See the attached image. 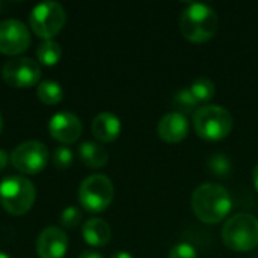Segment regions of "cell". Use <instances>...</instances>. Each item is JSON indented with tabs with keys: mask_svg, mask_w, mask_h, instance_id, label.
I'll return each mask as SVG.
<instances>
[{
	"mask_svg": "<svg viewBox=\"0 0 258 258\" xmlns=\"http://www.w3.org/2000/svg\"><path fill=\"white\" fill-rule=\"evenodd\" d=\"M224 243L237 252L258 246V219L251 213H236L227 219L222 228Z\"/></svg>",
	"mask_w": 258,
	"mask_h": 258,
	"instance_id": "5b68a950",
	"label": "cell"
},
{
	"mask_svg": "<svg viewBox=\"0 0 258 258\" xmlns=\"http://www.w3.org/2000/svg\"><path fill=\"white\" fill-rule=\"evenodd\" d=\"M67 21V12L57 2H44L36 5L29 17V23L36 36L48 41L56 36Z\"/></svg>",
	"mask_w": 258,
	"mask_h": 258,
	"instance_id": "52a82bcc",
	"label": "cell"
},
{
	"mask_svg": "<svg viewBox=\"0 0 258 258\" xmlns=\"http://www.w3.org/2000/svg\"><path fill=\"white\" fill-rule=\"evenodd\" d=\"M252 177H254V184H255V187H257V190H258V163L255 165V168H254V174H252Z\"/></svg>",
	"mask_w": 258,
	"mask_h": 258,
	"instance_id": "83f0119b",
	"label": "cell"
},
{
	"mask_svg": "<svg viewBox=\"0 0 258 258\" xmlns=\"http://www.w3.org/2000/svg\"><path fill=\"white\" fill-rule=\"evenodd\" d=\"M110 258H135L130 252H127V251H118V252H115L113 255Z\"/></svg>",
	"mask_w": 258,
	"mask_h": 258,
	"instance_id": "4316f807",
	"label": "cell"
},
{
	"mask_svg": "<svg viewBox=\"0 0 258 258\" xmlns=\"http://www.w3.org/2000/svg\"><path fill=\"white\" fill-rule=\"evenodd\" d=\"M113 200V184L104 174L86 177L79 187V203L91 213L104 212Z\"/></svg>",
	"mask_w": 258,
	"mask_h": 258,
	"instance_id": "8992f818",
	"label": "cell"
},
{
	"mask_svg": "<svg viewBox=\"0 0 258 258\" xmlns=\"http://www.w3.org/2000/svg\"><path fill=\"white\" fill-rule=\"evenodd\" d=\"M36 95L38 98L47 104V106H54L57 103L62 101L63 98V89L60 86V83L54 82V80H44L38 85L36 88Z\"/></svg>",
	"mask_w": 258,
	"mask_h": 258,
	"instance_id": "e0dca14e",
	"label": "cell"
},
{
	"mask_svg": "<svg viewBox=\"0 0 258 258\" xmlns=\"http://www.w3.org/2000/svg\"><path fill=\"white\" fill-rule=\"evenodd\" d=\"M198 103L200 101L194 97L190 89H180L174 95V106L177 107V112L183 113L184 116H187L189 113L194 115L198 109Z\"/></svg>",
	"mask_w": 258,
	"mask_h": 258,
	"instance_id": "d6986e66",
	"label": "cell"
},
{
	"mask_svg": "<svg viewBox=\"0 0 258 258\" xmlns=\"http://www.w3.org/2000/svg\"><path fill=\"white\" fill-rule=\"evenodd\" d=\"M2 128H3V118H2V113H0V133H2Z\"/></svg>",
	"mask_w": 258,
	"mask_h": 258,
	"instance_id": "f1b7e54d",
	"label": "cell"
},
{
	"mask_svg": "<svg viewBox=\"0 0 258 258\" xmlns=\"http://www.w3.org/2000/svg\"><path fill=\"white\" fill-rule=\"evenodd\" d=\"M79 258H104L101 254H98V252H95V251H85V252H82L80 254V257Z\"/></svg>",
	"mask_w": 258,
	"mask_h": 258,
	"instance_id": "484cf974",
	"label": "cell"
},
{
	"mask_svg": "<svg viewBox=\"0 0 258 258\" xmlns=\"http://www.w3.org/2000/svg\"><path fill=\"white\" fill-rule=\"evenodd\" d=\"M2 77L6 85L14 88H32L39 83L41 67L30 57H12L5 62Z\"/></svg>",
	"mask_w": 258,
	"mask_h": 258,
	"instance_id": "9c48e42d",
	"label": "cell"
},
{
	"mask_svg": "<svg viewBox=\"0 0 258 258\" xmlns=\"http://www.w3.org/2000/svg\"><path fill=\"white\" fill-rule=\"evenodd\" d=\"M35 200L36 189L26 177L11 175L0 183V204L12 216H21L27 213Z\"/></svg>",
	"mask_w": 258,
	"mask_h": 258,
	"instance_id": "277c9868",
	"label": "cell"
},
{
	"mask_svg": "<svg viewBox=\"0 0 258 258\" xmlns=\"http://www.w3.org/2000/svg\"><path fill=\"white\" fill-rule=\"evenodd\" d=\"M157 133L160 139L168 144H175L183 141L189 133V121L180 112H169L160 118L157 124Z\"/></svg>",
	"mask_w": 258,
	"mask_h": 258,
	"instance_id": "4fadbf2b",
	"label": "cell"
},
{
	"mask_svg": "<svg viewBox=\"0 0 258 258\" xmlns=\"http://www.w3.org/2000/svg\"><path fill=\"white\" fill-rule=\"evenodd\" d=\"M91 130L100 142H113L121 133V121L110 112H101L92 119Z\"/></svg>",
	"mask_w": 258,
	"mask_h": 258,
	"instance_id": "5bb4252c",
	"label": "cell"
},
{
	"mask_svg": "<svg viewBox=\"0 0 258 258\" xmlns=\"http://www.w3.org/2000/svg\"><path fill=\"white\" fill-rule=\"evenodd\" d=\"M194 128L203 139L221 141L227 138L233 128L231 113L218 104H206L195 110L192 115Z\"/></svg>",
	"mask_w": 258,
	"mask_h": 258,
	"instance_id": "3957f363",
	"label": "cell"
},
{
	"mask_svg": "<svg viewBox=\"0 0 258 258\" xmlns=\"http://www.w3.org/2000/svg\"><path fill=\"white\" fill-rule=\"evenodd\" d=\"M231 195L222 184L204 183L194 190L192 209L197 218L206 224H218L231 210Z\"/></svg>",
	"mask_w": 258,
	"mask_h": 258,
	"instance_id": "6da1fadb",
	"label": "cell"
},
{
	"mask_svg": "<svg viewBox=\"0 0 258 258\" xmlns=\"http://www.w3.org/2000/svg\"><path fill=\"white\" fill-rule=\"evenodd\" d=\"M0 258H11V257H8V255H6L5 252H0Z\"/></svg>",
	"mask_w": 258,
	"mask_h": 258,
	"instance_id": "f546056e",
	"label": "cell"
},
{
	"mask_svg": "<svg viewBox=\"0 0 258 258\" xmlns=\"http://www.w3.org/2000/svg\"><path fill=\"white\" fill-rule=\"evenodd\" d=\"M36 57H38L39 63H42L45 67H53L60 60L62 48L57 42H54L51 39L44 41L42 44H39V47L36 50Z\"/></svg>",
	"mask_w": 258,
	"mask_h": 258,
	"instance_id": "ac0fdd59",
	"label": "cell"
},
{
	"mask_svg": "<svg viewBox=\"0 0 258 258\" xmlns=\"http://www.w3.org/2000/svg\"><path fill=\"white\" fill-rule=\"evenodd\" d=\"M189 89L198 101H209L215 95V83L206 77H200L194 80Z\"/></svg>",
	"mask_w": 258,
	"mask_h": 258,
	"instance_id": "ffe728a7",
	"label": "cell"
},
{
	"mask_svg": "<svg viewBox=\"0 0 258 258\" xmlns=\"http://www.w3.org/2000/svg\"><path fill=\"white\" fill-rule=\"evenodd\" d=\"M82 236L85 242L91 246H106L112 237L110 225L101 218H91L83 224Z\"/></svg>",
	"mask_w": 258,
	"mask_h": 258,
	"instance_id": "9a60e30c",
	"label": "cell"
},
{
	"mask_svg": "<svg viewBox=\"0 0 258 258\" xmlns=\"http://www.w3.org/2000/svg\"><path fill=\"white\" fill-rule=\"evenodd\" d=\"M48 162V148L39 141H26L11 153V163L23 174H39Z\"/></svg>",
	"mask_w": 258,
	"mask_h": 258,
	"instance_id": "ba28073f",
	"label": "cell"
},
{
	"mask_svg": "<svg viewBox=\"0 0 258 258\" xmlns=\"http://www.w3.org/2000/svg\"><path fill=\"white\" fill-rule=\"evenodd\" d=\"M68 251V236L59 227H47L36 240L39 258H63Z\"/></svg>",
	"mask_w": 258,
	"mask_h": 258,
	"instance_id": "7c38bea8",
	"label": "cell"
},
{
	"mask_svg": "<svg viewBox=\"0 0 258 258\" xmlns=\"http://www.w3.org/2000/svg\"><path fill=\"white\" fill-rule=\"evenodd\" d=\"M169 258H198V255H197V251L192 245L183 242V243L175 245L171 249Z\"/></svg>",
	"mask_w": 258,
	"mask_h": 258,
	"instance_id": "cb8c5ba5",
	"label": "cell"
},
{
	"mask_svg": "<svg viewBox=\"0 0 258 258\" xmlns=\"http://www.w3.org/2000/svg\"><path fill=\"white\" fill-rule=\"evenodd\" d=\"M9 154L3 150H0V171H3L6 168V165L9 163Z\"/></svg>",
	"mask_w": 258,
	"mask_h": 258,
	"instance_id": "d4e9b609",
	"label": "cell"
},
{
	"mask_svg": "<svg viewBox=\"0 0 258 258\" xmlns=\"http://www.w3.org/2000/svg\"><path fill=\"white\" fill-rule=\"evenodd\" d=\"M219 27L216 11L206 3H190L181 14L180 29L186 39L192 42H206L212 39Z\"/></svg>",
	"mask_w": 258,
	"mask_h": 258,
	"instance_id": "7a4b0ae2",
	"label": "cell"
},
{
	"mask_svg": "<svg viewBox=\"0 0 258 258\" xmlns=\"http://www.w3.org/2000/svg\"><path fill=\"white\" fill-rule=\"evenodd\" d=\"M74 160L73 151L68 147H57L53 154V165L56 169H67Z\"/></svg>",
	"mask_w": 258,
	"mask_h": 258,
	"instance_id": "7402d4cb",
	"label": "cell"
},
{
	"mask_svg": "<svg viewBox=\"0 0 258 258\" xmlns=\"http://www.w3.org/2000/svg\"><path fill=\"white\" fill-rule=\"evenodd\" d=\"M30 45V32L20 20H5L0 23V53L17 56Z\"/></svg>",
	"mask_w": 258,
	"mask_h": 258,
	"instance_id": "30bf717a",
	"label": "cell"
},
{
	"mask_svg": "<svg viewBox=\"0 0 258 258\" xmlns=\"http://www.w3.org/2000/svg\"><path fill=\"white\" fill-rule=\"evenodd\" d=\"M79 159L88 168L97 169L103 168L109 162V153L101 144L86 141L79 147Z\"/></svg>",
	"mask_w": 258,
	"mask_h": 258,
	"instance_id": "2e32d148",
	"label": "cell"
},
{
	"mask_svg": "<svg viewBox=\"0 0 258 258\" xmlns=\"http://www.w3.org/2000/svg\"><path fill=\"white\" fill-rule=\"evenodd\" d=\"M209 171L216 177H227L231 171V160L224 153H216L207 160Z\"/></svg>",
	"mask_w": 258,
	"mask_h": 258,
	"instance_id": "44dd1931",
	"label": "cell"
},
{
	"mask_svg": "<svg viewBox=\"0 0 258 258\" xmlns=\"http://www.w3.org/2000/svg\"><path fill=\"white\" fill-rule=\"evenodd\" d=\"M48 132L54 141L63 145L74 144L82 135V122L79 116L71 112H59L51 116Z\"/></svg>",
	"mask_w": 258,
	"mask_h": 258,
	"instance_id": "8fae6325",
	"label": "cell"
},
{
	"mask_svg": "<svg viewBox=\"0 0 258 258\" xmlns=\"http://www.w3.org/2000/svg\"><path fill=\"white\" fill-rule=\"evenodd\" d=\"M82 221V212L80 209L70 206L60 213V225L63 228H76Z\"/></svg>",
	"mask_w": 258,
	"mask_h": 258,
	"instance_id": "603a6c76",
	"label": "cell"
}]
</instances>
